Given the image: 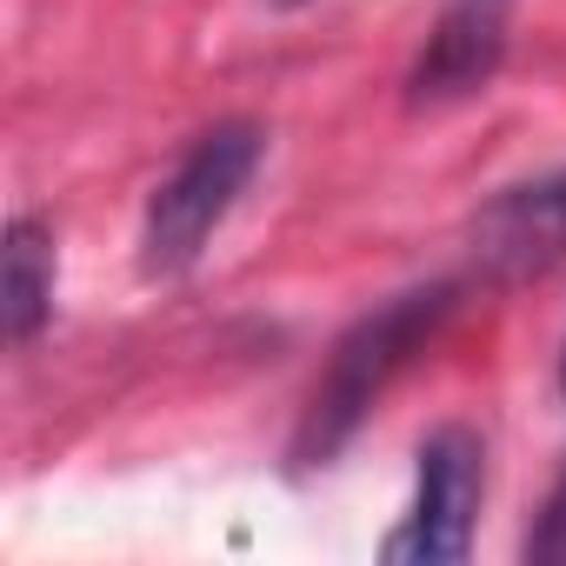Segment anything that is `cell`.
<instances>
[{
    "mask_svg": "<svg viewBox=\"0 0 566 566\" xmlns=\"http://www.w3.org/2000/svg\"><path fill=\"white\" fill-rule=\"evenodd\" d=\"M447 314H453V280H433V287L394 294L387 307H374L367 321H354V327L340 334V347L327 354V374H321V387H314V400H307V413H301V427H294V447H287L294 473L327 467V460L360 433V420L374 413V400H380V394L394 387V374L440 334Z\"/></svg>",
    "mask_w": 566,
    "mask_h": 566,
    "instance_id": "1",
    "label": "cell"
},
{
    "mask_svg": "<svg viewBox=\"0 0 566 566\" xmlns=\"http://www.w3.org/2000/svg\"><path fill=\"white\" fill-rule=\"evenodd\" d=\"M260 154H266V134L253 120H220V127H207L180 154V167L154 187L147 220H140V266L154 280H180L207 253V240L220 233V220L253 187Z\"/></svg>",
    "mask_w": 566,
    "mask_h": 566,
    "instance_id": "2",
    "label": "cell"
},
{
    "mask_svg": "<svg viewBox=\"0 0 566 566\" xmlns=\"http://www.w3.org/2000/svg\"><path fill=\"white\" fill-rule=\"evenodd\" d=\"M480 493H486V453L480 433L467 427H440L420 447V493L407 526L387 539V559H420V566H453L473 546V520H480Z\"/></svg>",
    "mask_w": 566,
    "mask_h": 566,
    "instance_id": "3",
    "label": "cell"
},
{
    "mask_svg": "<svg viewBox=\"0 0 566 566\" xmlns=\"http://www.w3.org/2000/svg\"><path fill=\"white\" fill-rule=\"evenodd\" d=\"M513 0H440L427 48L407 67V107H447L480 94L506 61Z\"/></svg>",
    "mask_w": 566,
    "mask_h": 566,
    "instance_id": "4",
    "label": "cell"
},
{
    "mask_svg": "<svg viewBox=\"0 0 566 566\" xmlns=\"http://www.w3.org/2000/svg\"><path fill=\"white\" fill-rule=\"evenodd\" d=\"M480 253L506 273H526V266H546L566 253V174H546L533 187H513L500 193L486 213H480Z\"/></svg>",
    "mask_w": 566,
    "mask_h": 566,
    "instance_id": "5",
    "label": "cell"
},
{
    "mask_svg": "<svg viewBox=\"0 0 566 566\" xmlns=\"http://www.w3.org/2000/svg\"><path fill=\"white\" fill-rule=\"evenodd\" d=\"M0 314H8L14 347H28L54 321V233L34 213L8 220V247H0Z\"/></svg>",
    "mask_w": 566,
    "mask_h": 566,
    "instance_id": "6",
    "label": "cell"
},
{
    "mask_svg": "<svg viewBox=\"0 0 566 566\" xmlns=\"http://www.w3.org/2000/svg\"><path fill=\"white\" fill-rule=\"evenodd\" d=\"M559 559H566V473H559V486L546 493V513L526 533V566H559Z\"/></svg>",
    "mask_w": 566,
    "mask_h": 566,
    "instance_id": "7",
    "label": "cell"
},
{
    "mask_svg": "<svg viewBox=\"0 0 566 566\" xmlns=\"http://www.w3.org/2000/svg\"><path fill=\"white\" fill-rule=\"evenodd\" d=\"M266 8H307V0H266Z\"/></svg>",
    "mask_w": 566,
    "mask_h": 566,
    "instance_id": "8",
    "label": "cell"
},
{
    "mask_svg": "<svg viewBox=\"0 0 566 566\" xmlns=\"http://www.w3.org/2000/svg\"><path fill=\"white\" fill-rule=\"evenodd\" d=\"M559 400H566V360H559Z\"/></svg>",
    "mask_w": 566,
    "mask_h": 566,
    "instance_id": "9",
    "label": "cell"
}]
</instances>
